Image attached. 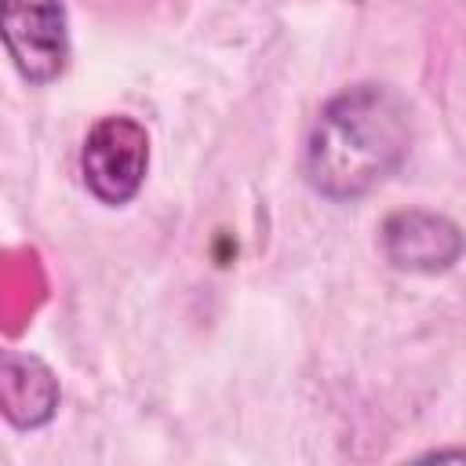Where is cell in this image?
<instances>
[{
    "label": "cell",
    "mask_w": 466,
    "mask_h": 466,
    "mask_svg": "<svg viewBox=\"0 0 466 466\" xmlns=\"http://www.w3.org/2000/svg\"><path fill=\"white\" fill-rule=\"evenodd\" d=\"M411 149V106L390 84H353L317 113L302 171L313 193L335 204L360 200L386 182Z\"/></svg>",
    "instance_id": "obj_1"
},
{
    "label": "cell",
    "mask_w": 466,
    "mask_h": 466,
    "mask_svg": "<svg viewBox=\"0 0 466 466\" xmlns=\"http://www.w3.org/2000/svg\"><path fill=\"white\" fill-rule=\"evenodd\" d=\"M149 167V135L131 116H98L80 149V175L98 204L120 208L138 197Z\"/></svg>",
    "instance_id": "obj_2"
},
{
    "label": "cell",
    "mask_w": 466,
    "mask_h": 466,
    "mask_svg": "<svg viewBox=\"0 0 466 466\" xmlns=\"http://www.w3.org/2000/svg\"><path fill=\"white\" fill-rule=\"evenodd\" d=\"M0 44L29 84H51L69 62L62 0H0Z\"/></svg>",
    "instance_id": "obj_3"
},
{
    "label": "cell",
    "mask_w": 466,
    "mask_h": 466,
    "mask_svg": "<svg viewBox=\"0 0 466 466\" xmlns=\"http://www.w3.org/2000/svg\"><path fill=\"white\" fill-rule=\"evenodd\" d=\"M382 255L404 273H444L462 255V233L448 215L426 208L393 211L379 229Z\"/></svg>",
    "instance_id": "obj_4"
},
{
    "label": "cell",
    "mask_w": 466,
    "mask_h": 466,
    "mask_svg": "<svg viewBox=\"0 0 466 466\" xmlns=\"http://www.w3.org/2000/svg\"><path fill=\"white\" fill-rule=\"evenodd\" d=\"M58 408V382L36 357L0 350V411L18 426H44Z\"/></svg>",
    "instance_id": "obj_5"
}]
</instances>
